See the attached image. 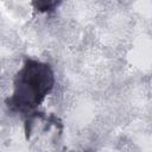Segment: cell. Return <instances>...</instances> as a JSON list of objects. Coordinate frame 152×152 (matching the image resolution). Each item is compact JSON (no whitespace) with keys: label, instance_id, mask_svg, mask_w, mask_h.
<instances>
[{"label":"cell","instance_id":"6da1fadb","mask_svg":"<svg viewBox=\"0 0 152 152\" xmlns=\"http://www.w3.org/2000/svg\"><path fill=\"white\" fill-rule=\"evenodd\" d=\"M55 74L50 64L26 58L13 81V93L6 99L7 108L13 113L31 114L53 89Z\"/></svg>","mask_w":152,"mask_h":152},{"label":"cell","instance_id":"7a4b0ae2","mask_svg":"<svg viewBox=\"0 0 152 152\" xmlns=\"http://www.w3.org/2000/svg\"><path fill=\"white\" fill-rule=\"evenodd\" d=\"M61 2L62 0H32V6L36 11L40 13H46L55 11Z\"/></svg>","mask_w":152,"mask_h":152}]
</instances>
